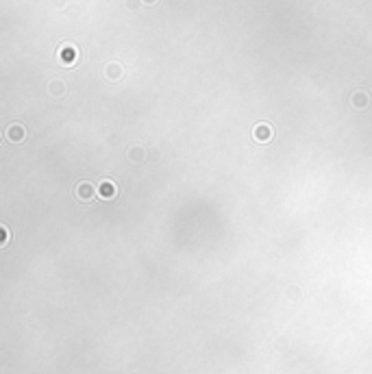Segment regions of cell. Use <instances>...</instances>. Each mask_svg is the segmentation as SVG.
<instances>
[{
  "label": "cell",
  "instance_id": "cell-1",
  "mask_svg": "<svg viewBox=\"0 0 372 374\" xmlns=\"http://www.w3.org/2000/svg\"><path fill=\"white\" fill-rule=\"evenodd\" d=\"M76 57H79V50L74 48V46H68L65 44L61 50H59V59H61V63L63 65H72V63H76Z\"/></svg>",
  "mask_w": 372,
  "mask_h": 374
},
{
  "label": "cell",
  "instance_id": "cell-2",
  "mask_svg": "<svg viewBox=\"0 0 372 374\" xmlns=\"http://www.w3.org/2000/svg\"><path fill=\"white\" fill-rule=\"evenodd\" d=\"M272 137V130H270L268 124H257L255 126V139L257 141H268Z\"/></svg>",
  "mask_w": 372,
  "mask_h": 374
},
{
  "label": "cell",
  "instance_id": "cell-3",
  "mask_svg": "<svg viewBox=\"0 0 372 374\" xmlns=\"http://www.w3.org/2000/svg\"><path fill=\"white\" fill-rule=\"evenodd\" d=\"M113 194H116V185H113L111 181H105L103 185H100V196H103V198H111Z\"/></svg>",
  "mask_w": 372,
  "mask_h": 374
},
{
  "label": "cell",
  "instance_id": "cell-4",
  "mask_svg": "<svg viewBox=\"0 0 372 374\" xmlns=\"http://www.w3.org/2000/svg\"><path fill=\"white\" fill-rule=\"evenodd\" d=\"M22 137H24V130H22V126H11V128H9V139L20 141Z\"/></svg>",
  "mask_w": 372,
  "mask_h": 374
},
{
  "label": "cell",
  "instance_id": "cell-5",
  "mask_svg": "<svg viewBox=\"0 0 372 374\" xmlns=\"http://www.w3.org/2000/svg\"><path fill=\"white\" fill-rule=\"evenodd\" d=\"M79 196H81L83 200H85V198H92V196H94V189H92V185H85V183H83V185L79 187Z\"/></svg>",
  "mask_w": 372,
  "mask_h": 374
},
{
  "label": "cell",
  "instance_id": "cell-6",
  "mask_svg": "<svg viewBox=\"0 0 372 374\" xmlns=\"http://www.w3.org/2000/svg\"><path fill=\"white\" fill-rule=\"evenodd\" d=\"M355 105L357 107H364V105H368V96H364V94H355Z\"/></svg>",
  "mask_w": 372,
  "mask_h": 374
},
{
  "label": "cell",
  "instance_id": "cell-7",
  "mask_svg": "<svg viewBox=\"0 0 372 374\" xmlns=\"http://www.w3.org/2000/svg\"><path fill=\"white\" fill-rule=\"evenodd\" d=\"M107 72H109L111 79H116V76H120V74H118V65H109V70H107Z\"/></svg>",
  "mask_w": 372,
  "mask_h": 374
},
{
  "label": "cell",
  "instance_id": "cell-8",
  "mask_svg": "<svg viewBox=\"0 0 372 374\" xmlns=\"http://www.w3.org/2000/svg\"><path fill=\"white\" fill-rule=\"evenodd\" d=\"M144 2H146V4H153V2H157V0H144Z\"/></svg>",
  "mask_w": 372,
  "mask_h": 374
}]
</instances>
